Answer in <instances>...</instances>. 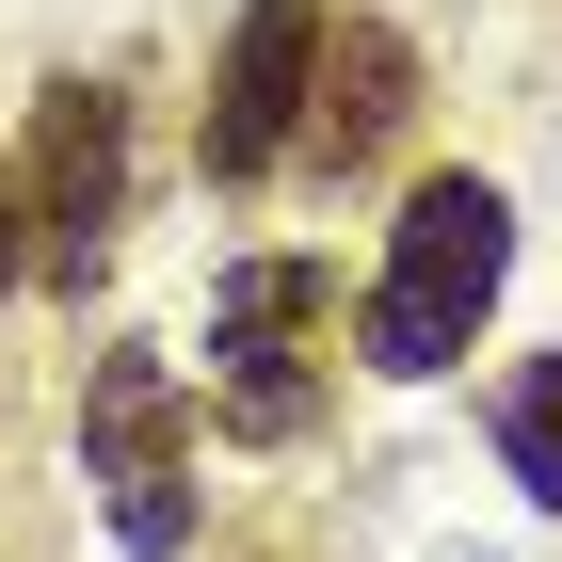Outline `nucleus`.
Returning a JSON list of instances; mask_svg holds the SVG:
<instances>
[{
	"label": "nucleus",
	"mask_w": 562,
	"mask_h": 562,
	"mask_svg": "<svg viewBox=\"0 0 562 562\" xmlns=\"http://www.w3.org/2000/svg\"><path fill=\"white\" fill-rule=\"evenodd\" d=\"M402 113H418V48L386 33V16H338L322 33V81H305V177H370L402 145Z\"/></svg>",
	"instance_id": "nucleus-6"
},
{
	"label": "nucleus",
	"mask_w": 562,
	"mask_h": 562,
	"mask_svg": "<svg viewBox=\"0 0 562 562\" xmlns=\"http://www.w3.org/2000/svg\"><path fill=\"white\" fill-rule=\"evenodd\" d=\"M322 33H338V0H241V33H225V65H210V113H193L210 193L290 177V145H305V81H322Z\"/></svg>",
	"instance_id": "nucleus-5"
},
{
	"label": "nucleus",
	"mask_w": 562,
	"mask_h": 562,
	"mask_svg": "<svg viewBox=\"0 0 562 562\" xmlns=\"http://www.w3.org/2000/svg\"><path fill=\"white\" fill-rule=\"evenodd\" d=\"M498 290H515V193L467 177V161L402 177L386 258H370V290H353V370H370V386H434V370H467V338L498 322Z\"/></svg>",
	"instance_id": "nucleus-1"
},
{
	"label": "nucleus",
	"mask_w": 562,
	"mask_h": 562,
	"mask_svg": "<svg viewBox=\"0 0 562 562\" xmlns=\"http://www.w3.org/2000/svg\"><path fill=\"white\" fill-rule=\"evenodd\" d=\"M81 482H97V530L130 562H193L210 450H193V386H177L161 338H97L81 353Z\"/></svg>",
	"instance_id": "nucleus-2"
},
{
	"label": "nucleus",
	"mask_w": 562,
	"mask_h": 562,
	"mask_svg": "<svg viewBox=\"0 0 562 562\" xmlns=\"http://www.w3.org/2000/svg\"><path fill=\"white\" fill-rule=\"evenodd\" d=\"M16 225H33V290H81L130 241V81H65L33 97V161H16Z\"/></svg>",
	"instance_id": "nucleus-4"
},
{
	"label": "nucleus",
	"mask_w": 562,
	"mask_h": 562,
	"mask_svg": "<svg viewBox=\"0 0 562 562\" xmlns=\"http://www.w3.org/2000/svg\"><path fill=\"white\" fill-rule=\"evenodd\" d=\"M338 386V258H225L210 273V418L241 450H305Z\"/></svg>",
	"instance_id": "nucleus-3"
},
{
	"label": "nucleus",
	"mask_w": 562,
	"mask_h": 562,
	"mask_svg": "<svg viewBox=\"0 0 562 562\" xmlns=\"http://www.w3.org/2000/svg\"><path fill=\"white\" fill-rule=\"evenodd\" d=\"M33 290V225H16V161H0V305Z\"/></svg>",
	"instance_id": "nucleus-8"
},
{
	"label": "nucleus",
	"mask_w": 562,
	"mask_h": 562,
	"mask_svg": "<svg viewBox=\"0 0 562 562\" xmlns=\"http://www.w3.org/2000/svg\"><path fill=\"white\" fill-rule=\"evenodd\" d=\"M482 434H498V482H515L530 515H562V353H515L482 386Z\"/></svg>",
	"instance_id": "nucleus-7"
}]
</instances>
